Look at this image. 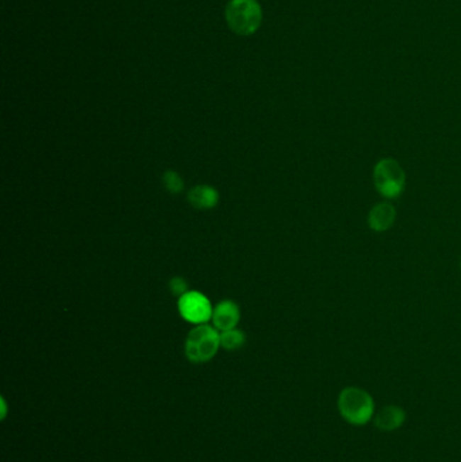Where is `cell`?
<instances>
[{
  "mask_svg": "<svg viewBox=\"0 0 461 462\" xmlns=\"http://www.w3.org/2000/svg\"><path fill=\"white\" fill-rule=\"evenodd\" d=\"M337 408L349 424L364 426L375 417L374 398L359 387H346L340 392Z\"/></svg>",
  "mask_w": 461,
  "mask_h": 462,
  "instance_id": "obj_1",
  "label": "cell"
},
{
  "mask_svg": "<svg viewBox=\"0 0 461 462\" xmlns=\"http://www.w3.org/2000/svg\"><path fill=\"white\" fill-rule=\"evenodd\" d=\"M221 347V332L214 326L199 325L188 332L186 339V356L194 364H203L216 357Z\"/></svg>",
  "mask_w": 461,
  "mask_h": 462,
  "instance_id": "obj_2",
  "label": "cell"
},
{
  "mask_svg": "<svg viewBox=\"0 0 461 462\" xmlns=\"http://www.w3.org/2000/svg\"><path fill=\"white\" fill-rule=\"evenodd\" d=\"M261 7L256 0H231L226 7V21L234 33L253 34L261 23Z\"/></svg>",
  "mask_w": 461,
  "mask_h": 462,
  "instance_id": "obj_3",
  "label": "cell"
},
{
  "mask_svg": "<svg viewBox=\"0 0 461 462\" xmlns=\"http://www.w3.org/2000/svg\"><path fill=\"white\" fill-rule=\"evenodd\" d=\"M374 183L379 193L387 199L399 198L406 184V174L398 161L384 159L376 164Z\"/></svg>",
  "mask_w": 461,
  "mask_h": 462,
  "instance_id": "obj_4",
  "label": "cell"
},
{
  "mask_svg": "<svg viewBox=\"0 0 461 462\" xmlns=\"http://www.w3.org/2000/svg\"><path fill=\"white\" fill-rule=\"evenodd\" d=\"M177 308L182 318L192 325H206L213 317L214 307L209 298L199 291H188L179 298Z\"/></svg>",
  "mask_w": 461,
  "mask_h": 462,
  "instance_id": "obj_5",
  "label": "cell"
},
{
  "mask_svg": "<svg viewBox=\"0 0 461 462\" xmlns=\"http://www.w3.org/2000/svg\"><path fill=\"white\" fill-rule=\"evenodd\" d=\"M213 326L219 332L235 329L240 322V307L233 300H222L216 304L211 317Z\"/></svg>",
  "mask_w": 461,
  "mask_h": 462,
  "instance_id": "obj_6",
  "label": "cell"
},
{
  "mask_svg": "<svg viewBox=\"0 0 461 462\" xmlns=\"http://www.w3.org/2000/svg\"><path fill=\"white\" fill-rule=\"evenodd\" d=\"M406 422V412L401 405H389L375 412L374 423L380 432L391 433L401 429Z\"/></svg>",
  "mask_w": 461,
  "mask_h": 462,
  "instance_id": "obj_7",
  "label": "cell"
},
{
  "mask_svg": "<svg viewBox=\"0 0 461 462\" xmlns=\"http://www.w3.org/2000/svg\"><path fill=\"white\" fill-rule=\"evenodd\" d=\"M396 211L389 203H380L375 205L370 215H368V225L376 232H383L392 227L395 223Z\"/></svg>",
  "mask_w": 461,
  "mask_h": 462,
  "instance_id": "obj_8",
  "label": "cell"
},
{
  "mask_svg": "<svg viewBox=\"0 0 461 462\" xmlns=\"http://www.w3.org/2000/svg\"><path fill=\"white\" fill-rule=\"evenodd\" d=\"M218 199V191L210 186H198L188 192V202L199 210H209L216 207Z\"/></svg>",
  "mask_w": 461,
  "mask_h": 462,
  "instance_id": "obj_9",
  "label": "cell"
},
{
  "mask_svg": "<svg viewBox=\"0 0 461 462\" xmlns=\"http://www.w3.org/2000/svg\"><path fill=\"white\" fill-rule=\"evenodd\" d=\"M245 341V332L238 330L237 327L221 332V347H223L225 350H237L244 346Z\"/></svg>",
  "mask_w": 461,
  "mask_h": 462,
  "instance_id": "obj_10",
  "label": "cell"
},
{
  "mask_svg": "<svg viewBox=\"0 0 461 462\" xmlns=\"http://www.w3.org/2000/svg\"><path fill=\"white\" fill-rule=\"evenodd\" d=\"M162 180H164V184H165V187H167V189H168L170 192H172V193H179V192L183 191L184 183H183L182 177L176 174V172H173V171L167 172V174H164Z\"/></svg>",
  "mask_w": 461,
  "mask_h": 462,
  "instance_id": "obj_11",
  "label": "cell"
},
{
  "mask_svg": "<svg viewBox=\"0 0 461 462\" xmlns=\"http://www.w3.org/2000/svg\"><path fill=\"white\" fill-rule=\"evenodd\" d=\"M170 288H171V292H172L173 295H176L179 298L182 295H184L186 292H188L187 283L182 277H174V278H172L171 283H170Z\"/></svg>",
  "mask_w": 461,
  "mask_h": 462,
  "instance_id": "obj_12",
  "label": "cell"
},
{
  "mask_svg": "<svg viewBox=\"0 0 461 462\" xmlns=\"http://www.w3.org/2000/svg\"><path fill=\"white\" fill-rule=\"evenodd\" d=\"M6 415V405H4V400H3V418Z\"/></svg>",
  "mask_w": 461,
  "mask_h": 462,
  "instance_id": "obj_13",
  "label": "cell"
}]
</instances>
